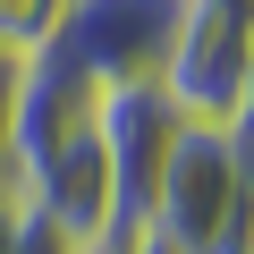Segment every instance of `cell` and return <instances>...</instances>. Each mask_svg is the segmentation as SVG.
I'll use <instances>...</instances> for the list:
<instances>
[{
    "label": "cell",
    "mask_w": 254,
    "mask_h": 254,
    "mask_svg": "<svg viewBox=\"0 0 254 254\" xmlns=\"http://www.w3.org/2000/svg\"><path fill=\"white\" fill-rule=\"evenodd\" d=\"M246 203H254V136H229V127H187L136 229H161V237L187 246V254H229Z\"/></svg>",
    "instance_id": "2"
},
{
    "label": "cell",
    "mask_w": 254,
    "mask_h": 254,
    "mask_svg": "<svg viewBox=\"0 0 254 254\" xmlns=\"http://www.w3.org/2000/svg\"><path fill=\"white\" fill-rule=\"evenodd\" d=\"M60 26H68V0H0V51H9V60L51 51Z\"/></svg>",
    "instance_id": "5"
},
{
    "label": "cell",
    "mask_w": 254,
    "mask_h": 254,
    "mask_svg": "<svg viewBox=\"0 0 254 254\" xmlns=\"http://www.w3.org/2000/svg\"><path fill=\"white\" fill-rule=\"evenodd\" d=\"M178 136H187V119H178L161 76H119V85L93 93V144H102V170H110V195H119V229L144 220Z\"/></svg>",
    "instance_id": "3"
},
{
    "label": "cell",
    "mask_w": 254,
    "mask_h": 254,
    "mask_svg": "<svg viewBox=\"0 0 254 254\" xmlns=\"http://www.w3.org/2000/svg\"><path fill=\"white\" fill-rule=\"evenodd\" d=\"M9 127H17V60L0 51V187H9Z\"/></svg>",
    "instance_id": "6"
},
{
    "label": "cell",
    "mask_w": 254,
    "mask_h": 254,
    "mask_svg": "<svg viewBox=\"0 0 254 254\" xmlns=\"http://www.w3.org/2000/svg\"><path fill=\"white\" fill-rule=\"evenodd\" d=\"M119 254H187V246H170L161 229H127V237H119Z\"/></svg>",
    "instance_id": "7"
},
{
    "label": "cell",
    "mask_w": 254,
    "mask_h": 254,
    "mask_svg": "<svg viewBox=\"0 0 254 254\" xmlns=\"http://www.w3.org/2000/svg\"><path fill=\"white\" fill-rule=\"evenodd\" d=\"M161 85L187 127L254 136V0H178Z\"/></svg>",
    "instance_id": "1"
},
{
    "label": "cell",
    "mask_w": 254,
    "mask_h": 254,
    "mask_svg": "<svg viewBox=\"0 0 254 254\" xmlns=\"http://www.w3.org/2000/svg\"><path fill=\"white\" fill-rule=\"evenodd\" d=\"M178 34V0H68V26H60V60H76L93 85L119 76H161Z\"/></svg>",
    "instance_id": "4"
},
{
    "label": "cell",
    "mask_w": 254,
    "mask_h": 254,
    "mask_svg": "<svg viewBox=\"0 0 254 254\" xmlns=\"http://www.w3.org/2000/svg\"><path fill=\"white\" fill-rule=\"evenodd\" d=\"M229 254H254V203H246V220H237V237H229Z\"/></svg>",
    "instance_id": "8"
}]
</instances>
